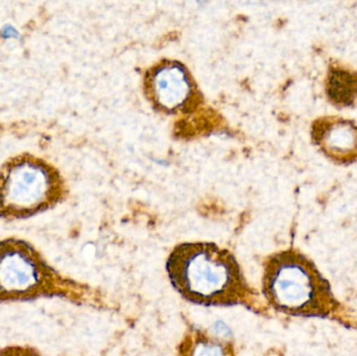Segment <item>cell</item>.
<instances>
[{
	"instance_id": "cell-6",
	"label": "cell",
	"mask_w": 357,
	"mask_h": 356,
	"mask_svg": "<svg viewBox=\"0 0 357 356\" xmlns=\"http://www.w3.org/2000/svg\"><path fill=\"white\" fill-rule=\"evenodd\" d=\"M314 136L333 158L351 160L357 156V127L348 121H320L314 127Z\"/></svg>"
},
{
	"instance_id": "cell-3",
	"label": "cell",
	"mask_w": 357,
	"mask_h": 356,
	"mask_svg": "<svg viewBox=\"0 0 357 356\" xmlns=\"http://www.w3.org/2000/svg\"><path fill=\"white\" fill-rule=\"evenodd\" d=\"M264 293L278 311L293 315H318L328 311L326 282L301 255L284 252L266 265Z\"/></svg>"
},
{
	"instance_id": "cell-5",
	"label": "cell",
	"mask_w": 357,
	"mask_h": 356,
	"mask_svg": "<svg viewBox=\"0 0 357 356\" xmlns=\"http://www.w3.org/2000/svg\"><path fill=\"white\" fill-rule=\"evenodd\" d=\"M149 91L161 108L174 111L190 98L191 84L186 71L175 63L162 65L149 77Z\"/></svg>"
},
{
	"instance_id": "cell-9",
	"label": "cell",
	"mask_w": 357,
	"mask_h": 356,
	"mask_svg": "<svg viewBox=\"0 0 357 356\" xmlns=\"http://www.w3.org/2000/svg\"><path fill=\"white\" fill-rule=\"evenodd\" d=\"M0 356H41L33 349L24 347H10L0 350Z\"/></svg>"
},
{
	"instance_id": "cell-4",
	"label": "cell",
	"mask_w": 357,
	"mask_h": 356,
	"mask_svg": "<svg viewBox=\"0 0 357 356\" xmlns=\"http://www.w3.org/2000/svg\"><path fill=\"white\" fill-rule=\"evenodd\" d=\"M61 280L27 242H0V302L62 294Z\"/></svg>"
},
{
	"instance_id": "cell-8",
	"label": "cell",
	"mask_w": 357,
	"mask_h": 356,
	"mask_svg": "<svg viewBox=\"0 0 357 356\" xmlns=\"http://www.w3.org/2000/svg\"><path fill=\"white\" fill-rule=\"evenodd\" d=\"M178 356H233L228 345L210 338L201 332H193L185 339Z\"/></svg>"
},
{
	"instance_id": "cell-7",
	"label": "cell",
	"mask_w": 357,
	"mask_h": 356,
	"mask_svg": "<svg viewBox=\"0 0 357 356\" xmlns=\"http://www.w3.org/2000/svg\"><path fill=\"white\" fill-rule=\"evenodd\" d=\"M327 94L335 104L349 106L357 96V73L333 68L327 79Z\"/></svg>"
},
{
	"instance_id": "cell-2",
	"label": "cell",
	"mask_w": 357,
	"mask_h": 356,
	"mask_svg": "<svg viewBox=\"0 0 357 356\" xmlns=\"http://www.w3.org/2000/svg\"><path fill=\"white\" fill-rule=\"evenodd\" d=\"M65 194L58 169L33 155L13 157L0 169V217H31L52 208Z\"/></svg>"
},
{
	"instance_id": "cell-1",
	"label": "cell",
	"mask_w": 357,
	"mask_h": 356,
	"mask_svg": "<svg viewBox=\"0 0 357 356\" xmlns=\"http://www.w3.org/2000/svg\"><path fill=\"white\" fill-rule=\"evenodd\" d=\"M167 269L178 294L195 304L229 307L245 303L250 298L236 259L215 245H180L172 252Z\"/></svg>"
}]
</instances>
